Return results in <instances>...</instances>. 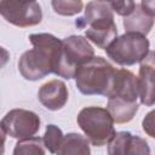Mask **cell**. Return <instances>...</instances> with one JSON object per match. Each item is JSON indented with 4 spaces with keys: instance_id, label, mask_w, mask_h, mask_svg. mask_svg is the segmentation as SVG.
I'll list each match as a JSON object with an SVG mask.
<instances>
[{
    "instance_id": "21",
    "label": "cell",
    "mask_w": 155,
    "mask_h": 155,
    "mask_svg": "<svg viewBox=\"0 0 155 155\" xmlns=\"http://www.w3.org/2000/svg\"><path fill=\"white\" fill-rule=\"evenodd\" d=\"M109 5L113 12H116L122 17H128L137 6V4L133 1H109Z\"/></svg>"
},
{
    "instance_id": "17",
    "label": "cell",
    "mask_w": 155,
    "mask_h": 155,
    "mask_svg": "<svg viewBox=\"0 0 155 155\" xmlns=\"http://www.w3.org/2000/svg\"><path fill=\"white\" fill-rule=\"evenodd\" d=\"M63 137H64V134H63L62 130L58 126H56V125H47L45 134H44V137L41 139H42L44 147L51 154H56L58 148H59V145H61V143H62Z\"/></svg>"
},
{
    "instance_id": "8",
    "label": "cell",
    "mask_w": 155,
    "mask_h": 155,
    "mask_svg": "<svg viewBox=\"0 0 155 155\" xmlns=\"http://www.w3.org/2000/svg\"><path fill=\"white\" fill-rule=\"evenodd\" d=\"M155 4L154 1H142L136 6L134 11L124 18V27L126 33H138L147 35L154 25Z\"/></svg>"
},
{
    "instance_id": "18",
    "label": "cell",
    "mask_w": 155,
    "mask_h": 155,
    "mask_svg": "<svg viewBox=\"0 0 155 155\" xmlns=\"http://www.w3.org/2000/svg\"><path fill=\"white\" fill-rule=\"evenodd\" d=\"M122 155H150V147L145 139L131 133Z\"/></svg>"
},
{
    "instance_id": "22",
    "label": "cell",
    "mask_w": 155,
    "mask_h": 155,
    "mask_svg": "<svg viewBox=\"0 0 155 155\" xmlns=\"http://www.w3.org/2000/svg\"><path fill=\"white\" fill-rule=\"evenodd\" d=\"M143 131L145 133H148L149 137H155L154 134V111H149L147 114V116L143 120Z\"/></svg>"
},
{
    "instance_id": "14",
    "label": "cell",
    "mask_w": 155,
    "mask_h": 155,
    "mask_svg": "<svg viewBox=\"0 0 155 155\" xmlns=\"http://www.w3.org/2000/svg\"><path fill=\"white\" fill-rule=\"evenodd\" d=\"M107 110L116 124H126L133 119L138 111L137 102H127L119 98H108Z\"/></svg>"
},
{
    "instance_id": "13",
    "label": "cell",
    "mask_w": 155,
    "mask_h": 155,
    "mask_svg": "<svg viewBox=\"0 0 155 155\" xmlns=\"http://www.w3.org/2000/svg\"><path fill=\"white\" fill-rule=\"evenodd\" d=\"M104 19H114V12L109 1H90L85 8V16L79 18L75 24L76 27H85Z\"/></svg>"
},
{
    "instance_id": "23",
    "label": "cell",
    "mask_w": 155,
    "mask_h": 155,
    "mask_svg": "<svg viewBox=\"0 0 155 155\" xmlns=\"http://www.w3.org/2000/svg\"><path fill=\"white\" fill-rule=\"evenodd\" d=\"M8 59H10V53H8V51H7L6 48H4V47L0 46V69L6 65V63L8 62Z\"/></svg>"
},
{
    "instance_id": "5",
    "label": "cell",
    "mask_w": 155,
    "mask_h": 155,
    "mask_svg": "<svg viewBox=\"0 0 155 155\" xmlns=\"http://www.w3.org/2000/svg\"><path fill=\"white\" fill-rule=\"evenodd\" d=\"M147 36L138 33H125L116 38L107 48V56L119 65L140 63L150 52Z\"/></svg>"
},
{
    "instance_id": "16",
    "label": "cell",
    "mask_w": 155,
    "mask_h": 155,
    "mask_svg": "<svg viewBox=\"0 0 155 155\" xmlns=\"http://www.w3.org/2000/svg\"><path fill=\"white\" fill-rule=\"evenodd\" d=\"M13 155H45L42 139L39 137H31L18 140L13 148Z\"/></svg>"
},
{
    "instance_id": "20",
    "label": "cell",
    "mask_w": 155,
    "mask_h": 155,
    "mask_svg": "<svg viewBox=\"0 0 155 155\" xmlns=\"http://www.w3.org/2000/svg\"><path fill=\"white\" fill-rule=\"evenodd\" d=\"M130 134L131 133L127 131L115 132L114 137L108 143V155H122Z\"/></svg>"
},
{
    "instance_id": "10",
    "label": "cell",
    "mask_w": 155,
    "mask_h": 155,
    "mask_svg": "<svg viewBox=\"0 0 155 155\" xmlns=\"http://www.w3.org/2000/svg\"><path fill=\"white\" fill-rule=\"evenodd\" d=\"M108 98H119L127 102H137V76L127 69H116Z\"/></svg>"
},
{
    "instance_id": "7",
    "label": "cell",
    "mask_w": 155,
    "mask_h": 155,
    "mask_svg": "<svg viewBox=\"0 0 155 155\" xmlns=\"http://www.w3.org/2000/svg\"><path fill=\"white\" fill-rule=\"evenodd\" d=\"M1 125L6 134L18 140L34 137L40 128V117L30 110L25 109H12L4 119Z\"/></svg>"
},
{
    "instance_id": "15",
    "label": "cell",
    "mask_w": 155,
    "mask_h": 155,
    "mask_svg": "<svg viewBox=\"0 0 155 155\" xmlns=\"http://www.w3.org/2000/svg\"><path fill=\"white\" fill-rule=\"evenodd\" d=\"M56 155H91L90 142L79 133H68L63 137Z\"/></svg>"
},
{
    "instance_id": "3",
    "label": "cell",
    "mask_w": 155,
    "mask_h": 155,
    "mask_svg": "<svg viewBox=\"0 0 155 155\" xmlns=\"http://www.w3.org/2000/svg\"><path fill=\"white\" fill-rule=\"evenodd\" d=\"M76 121L86 139L94 147L108 144L115 134L114 121L104 108L86 107L80 110Z\"/></svg>"
},
{
    "instance_id": "1",
    "label": "cell",
    "mask_w": 155,
    "mask_h": 155,
    "mask_svg": "<svg viewBox=\"0 0 155 155\" xmlns=\"http://www.w3.org/2000/svg\"><path fill=\"white\" fill-rule=\"evenodd\" d=\"M29 41L33 48L21 56L18 69L25 80L36 81L54 71L61 57L62 40L48 33H39L31 34Z\"/></svg>"
},
{
    "instance_id": "24",
    "label": "cell",
    "mask_w": 155,
    "mask_h": 155,
    "mask_svg": "<svg viewBox=\"0 0 155 155\" xmlns=\"http://www.w3.org/2000/svg\"><path fill=\"white\" fill-rule=\"evenodd\" d=\"M5 140H6V132L0 122V155H4L5 151Z\"/></svg>"
},
{
    "instance_id": "9",
    "label": "cell",
    "mask_w": 155,
    "mask_h": 155,
    "mask_svg": "<svg viewBox=\"0 0 155 155\" xmlns=\"http://www.w3.org/2000/svg\"><path fill=\"white\" fill-rule=\"evenodd\" d=\"M154 75H155V65H154V52L150 51L148 56L140 62L139 74L137 76V91L140 103L151 107L154 104Z\"/></svg>"
},
{
    "instance_id": "4",
    "label": "cell",
    "mask_w": 155,
    "mask_h": 155,
    "mask_svg": "<svg viewBox=\"0 0 155 155\" xmlns=\"http://www.w3.org/2000/svg\"><path fill=\"white\" fill-rule=\"evenodd\" d=\"M94 57V50L91 44L81 35H70L62 40V51L58 64L53 74L73 79L78 68Z\"/></svg>"
},
{
    "instance_id": "12",
    "label": "cell",
    "mask_w": 155,
    "mask_h": 155,
    "mask_svg": "<svg viewBox=\"0 0 155 155\" xmlns=\"http://www.w3.org/2000/svg\"><path fill=\"white\" fill-rule=\"evenodd\" d=\"M85 35L97 47L105 50L117 38V28L114 19H104L90 24Z\"/></svg>"
},
{
    "instance_id": "6",
    "label": "cell",
    "mask_w": 155,
    "mask_h": 155,
    "mask_svg": "<svg viewBox=\"0 0 155 155\" xmlns=\"http://www.w3.org/2000/svg\"><path fill=\"white\" fill-rule=\"evenodd\" d=\"M0 15L19 28L36 25L42 19L41 6L36 1L0 0Z\"/></svg>"
},
{
    "instance_id": "11",
    "label": "cell",
    "mask_w": 155,
    "mask_h": 155,
    "mask_svg": "<svg viewBox=\"0 0 155 155\" xmlns=\"http://www.w3.org/2000/svg\"><path fill=\"white\" fill-rule=\"evenodd\" d=\"M40 103L48 110L56 111L62 109L68 102V88L67 85L58 79L47 81L44 84L38 92Z\"/></svg>"
},
{
    "instance_id": "2",
    "label": "cell",
    "mask_w": 155,
    "mask_h": 155,
    "mask_svg": "<svg viewBox=\"0 0 155 155\" xmlns=\"http://www.w3.org/2000/svg\"><path fill=\"white\" fill-rule=\"evenodd\" d=\"M116 69L103 57L94 56L91 61L78 68L75 84L78 90L86 96H108Z\"/></svg>"
},
{
    "instance_id": "19",
    "label": "cell",
    "mask_w": 155,
    "mask_h": 155,
    "mask_svg": "<svg viewBox=\"0 0 155 155\" xmlns=\"http://www.w3.org/2000/svg\"><path fill=\"white\" fill-rule=\"evenodd\" d=\"M51 5H52L54 12L58 15H62V16H74L82 10V2L80 0H78V1L54 0L51 2Z\"/></svg>"
}]
</instances>
